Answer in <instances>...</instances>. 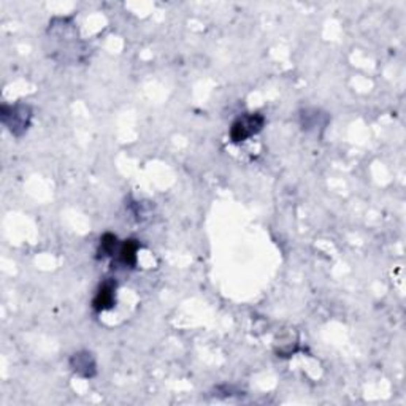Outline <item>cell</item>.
Returning <instances> with one entry per match:
<instances>
[{"label": "cell", "mask_w": 406, "mask_h": 406, "mask_svg": "<svg viewBox=\"0 0 406 406\" xmlns=\"http://www.w3.org/2000/svg\"><path fill=\"white\" fill-rule=\"evenodd\" d=\"M32 107L27 103L17 102L15 105H2V108H0V121L16 138L26 135L32 124Z\"/></svg>", "instance_id": "6da1fadb"}, {"label": "cell", "mask_w": 406, "mask_h": 406, "mask_svg": "<svg viewBox=\"0 0 406 406\" xmlns=\"http://www.w3.org/2000/svg\"><path fill=\"white\" fill-rule=\"evenodd\" d=\"M266 116L259 111H252V113H245L238 116L237 119L232 122L231 131H229V135H231L232 143H245L249 138L256 137V135L261 133L266 127Z\"/></svg>", "instance_id": "7a4b0ae2"}, {"label": "cell", "mask_w": 406, "mask_h": 406, "mask_svg": "<svg viewBox=\"0 0 406 406\" xmlns=\"http://www.w3.org/2000/svg\"><path fill=\"white\" fill-rule=\"evenodd\" d=\"M68 367L80 378L92 379L97 375V358L94 356V352L87 349L76 351L68 358Z\"/></svg>", "instance_id": "3957f363"}, {"label": "cell", "mask_w": 406, "mask_h": 406, "mask_svg": "<svg viewBox=\"0 0 406 406\" xmlns=\"http://www.w3.org/2000/svg\"><path fill=\"white\" fill-rule=\"evenodd\" d=\"M116 292H117V282L113 278L105 280L100 282L97 287L96 296L92 298V310L96 313H103V311H110L116 307Z\"/></svg>", "instance_id": "277c9868"}, {"label": "cell", "mask_w": 406, "mask_h": 406, "mask_svg": "<svg viewBox=\"0 0 406 406\" xmlns=\"http://www.w3.org/2000/svg\"><path fill=\"white\" fill-rule=\"evenodd\" d=\"M273 349L278 357H291L298 349V335L289 328L276 335L273 340Z\"/></svg>", "instance_id": "5b68a950"}, {"label": "cell", "mask_w": 406, "mask_h": 406, "mask_svg": "<svg viewBox=\"0 0 406 406\" xmlns=\"http://www.w3.org/2000/svg\"><path fill=\"white\" fill-rule=\"evenodd\" d=\"M138 251H140L138 240L127 238L121 243L119 251H117V254H116V261L119 262L122 267L135 268L138 262Z\"/></svg>", "instance_id": "8992f818"}, {"label": "cell", "mask_w": 406, "mask_h": 406, "mask_svg": "<svg viewBox=\"0 0 406 406\" xmlns=\"http://www.w3.org/2000/svg\"><path fill=\"white\" fill-rule=\"evenodd\" d=\"M119 240L115 233L107 232L103 233L102 237L99 240V246H97V259H113L117 251H119Z\"/></svg>", "instance_id": "52a82bcc"}, {"label": "cell", "mask_w": 406, "mask_h": 406, "mask_svg": "<svg viewBox=\"0 0 406 406\" xmlns=\"http://www.w3.org/2000/svg\"><path fill=\"white\" fill-rule=\"evenodd\" d=\"M300 121H302L303 131H314L316 127H326L327 116L321 115L319 110H303Z\"/></svg>", "instance_id": "ba28073f"}]
</instances>
